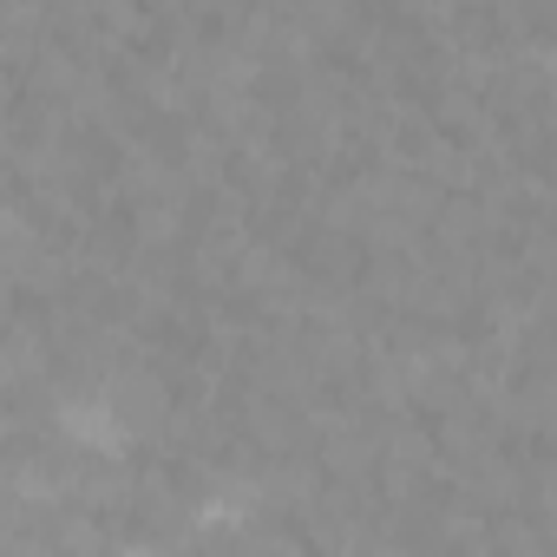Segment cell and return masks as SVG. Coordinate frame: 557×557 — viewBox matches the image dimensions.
<instances>
[{
    "instance_id": "cell-1",
    "label": "cell",
    "mask_w": 557,
    "mask_h": 557,
    "mask_svg": "<svg viewBox=\"0 0 557 557\" xmlns=\"http://www.w3.org/2000/svg\"><path fill=\"white\" fill-rule=\"evenodd\" d=\"M60 433H66L73 446H86V453H106V459H119V453H125V440H132L125 413H119L112 400H86V394L60 407Z\"/></svg>"
},
{
    "instance_id": "cell-2",
    "label": "cell",
    "mask_w": 557,
    "mask_h": 557,
    "mask_svg": "<svg viewBox=\"0 0 557 557\" xmlns=\"http://www.w3.org/2000/svg\"><path fill=\"white\" fill-rule=\"evenodd\" d=\"M14 243H27V216L21 210H0V249H14Z\"/></svg>"
}]
</instances>
